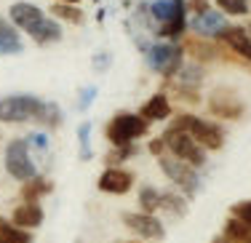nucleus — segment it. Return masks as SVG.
Instances as JSON below:
<instances>
[{
	"mask_svg": "<svg viewBox=\"0 0 251 243\" xmlns=\"http://www.w3.org/2000/svg\"><path fill=\"white\" fill-rule=\"evenodd\" d=\"M0 123H40L56 128L62 123V110L32 94H11L0 99Z\"/></svg>",
	"mask_w": 251,
	"mask_h": 243,
	"instance_id": "obj_1",
	"label": "nucleus"
},
{
	"mask_svg": "<svg viewBox=\"0 0 251 243\" xmlns=\"http://www.w3.org/2000/svg\"><path fill=\"white\" fill-rule=\"evenodd\" d=\"M8 16H11V24L25 29L38 46H51L62 40V24L56 19H51V16H46L32 3H14Z\"/></svg>",
	"mask_w": 251,
	"mask_h": 243,
	"instance_id": "obj_2",
	"label": "nucleus"
},
{
	"mask_svg": "<svg viewBox=\"0 0 251 243\" xmlns=\"http://www.w3.org/2000/svg\"><path fill=\"white\" fill-rule=\"evenodd\" d=\"M150 14L160 24V38L174 40L187 29V0H155L150 5Z\"/></svg>",
	"mask_w": 251,
	"mask_h": 243,
	"instance_id": "obj_3",
	"label": "nucleus"
},
{
	"mask_svg": "<svg viewBox=\"0 0 251 243\" xmlns=\"http://www.w3.org/2000/svg\"><path fill=\"white\" fill-rule=\"evenodd\" d=\"M147 131H150V123L142 115H136V112H118V115L110 118L104 136L112 147H126V145H134L136 139H142Z\"/></svg>",
	"mask_w": 251,
	"mask_h": 243,
	"instance_id": "obj_4",
	"label": "nucleus"
},
{
	"mask_svg": "<svg viewBox=\"0 0 251 243\" xmlns=\"http://www.w3.org/2000/svg\"><path fill=\"white\" fill-rule=\"evenodd\" d=\"M160 139H163V145H166V152H169L171 158H176V161L193 166V169H201V166L206 163V150H203V147L190 134H184V131H179V128L169 126Z\"/></svg>",
	"mask_w": 251,
	"mask_h": 243,
	"instance_id": "obj_5",
	"label": "nucleus"
},
{
	"mask_svg": "<svg viewBox=\"0 0 251 243\" xmlns=\"http://www.w3.org/2000/svg\"><path fill=\"white\" fill-rule=\"evenodd\" d=\"M179 131L190 134L195 142L203 147V150H219L225 145V131L219 123H211V121H203L198 115H176V121L171 123Z\"/></svg>",
	"mask_w": 251,
	"mask_h": 243,
	"instance_id": "obj_6",
	"label": "nucleus"
},
{
	"mask_svg": "<svg viewBox=\"0 0 251 243\" xmlns=\"http://www.w3.org/2000/svg\"><path fill=\"white\" fill-rule=\"evenodd\" d=\"M3 166H5V174L16 182H27V179H32V176H38V166H35L32 155H29L27 139H11L8 145H5Z\"/></svg>",
	"mask_w": 251,
	"mask_h": 243,
	"instance_id": "obj_7",
	"label": "nucleus"
},
{
	"mask_svg": "<svg viewBox=\"0 0 251 243\" xmlns=\"http://www.w3.org/2000/svg\"><path fill=\"white\" fill-rule=\"evenodd\" d=\"M182 59H184V49L176 43H155L147 49V64H150V70H155L163 78H174L182 70Z\"/></svg>",
	"mask_w": 251,
	"mask_h": 243,
	"instance_id": "obj_8",
	"label": "nucleus"
},
{
	"mask_svg": "<svg viewBox=\"0 0 251 243\" xmlns=\"http://www.w3.org/2000/svg\"><path fill=\"white\" fill-rule=\"evenodd\" d=\"M160 163V171H163L166 176H169L174 185L182 190L184 195H195L201 190V176H198V169H193V166L176 161V158H171L169 152H163V155L158 158Z\"/></svg>",
	"mask_w": 251,
	"mask_h": 243,
	"instance_id": "obj_9",
	"label": "nucleus"
},
{
	"mask_svg": "<svg viewBox=\"0 0 251 243\" xmlns=\"http://www.w3.org/2000/svg\"><path fill=\"white\" fill-rule=\"evenodd\" d=\"M123 224L134 235H139L145 241H163V235H166L163 222L155 214H145V211H128V214H123Z\"/></svg>",
	"mask_w": 251,
	"mask_h": 243,
	"instance_id": "obj_10",
	"label": "nucleus"
},
{
	"mask_svg": "<svg viewBox=\"0 0 251 243\" xmlns=\"http://www.w3.org/2000/svg\"><path fill=\"white\" fill-rule=\"evenodd\" d=\"M243 102L230 91V88H217V91L208 97V112L222 121H238L243 115Z\"/></svg>",
	"mask_w": 251,
	"mask_h": 243,
	"instance_id": "obj_11",
	"label": "nucleus"
},
{
	"mask_svg": "<svg viewBox=\"0 0 251 243\" xmlns=\"http://www.w3.org/2000/svg\"><path fill=\"white\" fill-rule=\"evenodd\" d=\"M134 182H136V176L126 169H104L97 179V187H99V193H107V195H126V193H131Z\"/></svg>",
	"mask_w": 251,
	"mask_h": 243,
	"instance_id": "obj_12",
	"label": "nucleus"
},
{
	"mask_svg": "<svg viewBox=\"0 0 251 243\" xmlns=\"http://www.w3.org/2000/svg\"><path fill=\"white\" fill-rule=\"evenodd\" d=\"M11 222H14L16 227L32 233V230H38L40 224L46 222V211H43L40 203H19L14 211H11Z\"/></svg>",
	"mask_w": 251,
	"mask_h": 243,
	"instance_id": "obj_13",
	"label": "nucleus"
},
{
	"mask_svg": "<svg viewBox=\"0 0 251 243\" xmlns=\"http://www.w3.org/2000/svg\"><path fill=\"white\" fill-rule=\"evenodd\" d=\"M219 40H222L232 54H238L241 59L251 62V35L243 27H230L227 24L222 32H219Z\"/></svg>",
	"mask_w": 251,
	"mask_h": 243,
	"instance_id": "obj_14",
	"label": "nucleus"
},
{
	"mask_svg": "<svg viewBox=\"0 0 251 243\" xmlns=\"http://www.w3.org/2000/svg\"><path fill=\"white\" fill-rule=\"evenodd\" d=\"M190 27L195 29V32L201 35V38H219V32L227 27L225 16L219 14V11H201V14L193 16V22H190Z\"/></svg>",
	"mask_w": 251,
	"mask_h": 243,
	"instance_id": "obj_15",
	"label": "nucleus"
},
{
	"mask_svg": "<svg viewBox=\"0 0 251 243\" xmlns=\"http://www.w3.org/2000/svg\"><path fill=\"white\" fill-rule=\"evenodd\" d=\"M22 185H25L19 190V193H22V203H40L46 195L53 193V182L49 179V176H43V174L32 176V179L22 182Z\"/></svg>",
	"mask_w": 251,
	"mask_h": 243,
	"instance_id": "obj_16",
	"label": "nucleus"
},
{
	"mask_svg": "<svg viewBox=\"0 0 251 243\" xmlns=\"http://www.w3.org/2000/svg\"><path fill=\"white\" fill-rule=\"evenodd\" d=\"M139 115L145 118L147 123H155V121H166V118L171 115V102L166 94H155V97H150L145 104H142Z\"/></svg>",
	"mask_w": 251,
	"mask_h": 243,
	"instance_id": "obj_17",
	"label": "nucleus"
},
{
	"mask_svg": "<svg viewBox=\"0 0 251 243\" xmlns=\"http://www.w3.org/2000/svg\"><path fill=\"white\" fill-rule=\"evenodd\" d=\"M22 38L16 32V27L11 24L8 19L0 16V56H14V54H22Z\"/></svg>",
	"mask_w": 251,
	"mask_h": 243,
	"instance_id": "obj_18",
	"label": "nucleus"
},
{
	"mask_svg": "<svg viewBox=\"0 0 251 243\" xmlns=\"http://www.w3.org/2000/svg\"><path fill=\"white\" fill-rule=\"evenodd\" d=\"M0 243H35V235L16 227L11 219L0 217Z\"/></svg>",
	"mask_w": 251,
	"mask_h": 243,
	"instance_id": "obj_19",
	"label": "nucleus"
},
{
	"mask_svg": "<svg viewBox=\"0 0 251 243\" xmlns=\"http://www.w3.org/2000/svg\"><path fill=\"white\" fill-rule=\"evenodd\" d=\"M184 51H187L190 56H195L198 62H211V59H217V46L206 43V40H187L184 43Z\"/></svg>",
	"mask_w": 251,
	"mask_h": 243,
	"instance_id": "obj_20",
	"label": "nucleus"
},
{
	"mask_svg": "<svg viewBox=\"0 0 251 243\" xmlns=\"http://www.w3.org/2000/svg\"><path fill=\"white\" fill-rule=\"evenodd\" d=\"M160 209L163 211H171L174 217H184L187 211V200L176 193H160Z\"/></svg>",
	"mask_w": 251,
	"mask_h": 243,
	"instance_id": "obj_21",
	"label": "nucleus"
},
{
	"mask_svg": "<svg viewBox=\"0 0 251 243\" xmlns=\"http://www.w3.org/2000/svg\"><path fill=\"white\" fill-rule=\"evenodd\" d=\"M53 16H59L62 22H70V24H83V11L77 5H70V3H53L51 8Z\"/></svg>",
	"mask_w": 251,
	"mask_h": 243,
	"instance_id": "obj_22",
	"label": "nucleus"
},
{
	"mask_svg": "<svg viewBox=\"0 0 251 243\" xmlns=\"http://www.w3.org/2000/svg\"><path fill=\"white\" fill-rule=\"evenodd\" d=\"M139 206H142V211H145V214H155V211L160 209V193L152 185L142 187L139 190Z\"/></svg>",
	"mask_w": 251,
	"mask_h": 243,
	"instance_id": "obj_23",
	"label": "nucleus"
},
{
	"mask_svg": "<svg viewBox=\"0 0 251 243\" xmlns=\"http://www.w3.org/2000/svg\"><path fill=\"white\" fill-rule=\"evenodd\" d=\"M136 155V147L134 145H126V147H112L110 152L104 155V163L110 166V169H118L121 163H126L128 158Z\"/></svg>",
	"mask_w": 251,
	"mask_h": 243,
	"instance_id": "obj_24",
	"label": "nucleus"
},
{
	"mask_svg": "<svg viewBox=\"0 0 251 243\" xmlns=\"http://www.w3.org/2000/svg\"><path fill=\"white\" fill-rule=\"evenodd\" d=\"M219 5V11L227 16H246L249 14V0H214Z\"/></svg>",
	"mask_w": 251,
	"mask_h": 243,
	"instance_id": "obj_25",
	"label": "nucleus"
},
{
	"mask_svg": "<svg viewBox=\"0 0 251 243\" xmlns=\"http://www.w3.org/2000/svg\"><path fill=\"white\" fill-rule=\"evenodd\" d=\"M77 142H80V158L83 161H91V123H80L77 128Z\"/></svg>",
	"mask_w": 251,
	"mask_h": 243,
	"instance_id": "obj_26",
	"label": "nucleus"
},
{
	"mask_svg": "<svg viewBox=\"0 0 251 243\" xmlns=\"http://www.w3.org/2000/svg\"><path fill=\"white\" fill-rule=\"evenodd\" d=\"M230 214L251 230V200H241V203H235V206L230 209Z\"/></svg>",
	"mask_w": 251,
	"mask_h": 243,
	"instance_id": "obj_27",
	"label": "nucleus"
},
{
	"mask_svg": "<svg viewBox=\"0 0 251 243\" xmlns=\"http://www.w3.org/2000/svg\"><path fill=\"white\" fill-rule=\"evenodd\" d=\"M27 145L35 147V150H40V152H46L49 150V136H46L43 131H35V134L27 136Z\"/></svg>",
	"mask_w": 251,
	"mask_h": 243,
	"instance_id": "obj_28",
	"label": "nucleus"
},
{
	"mask_svg": "<svg viewBox=\"0 0 251 243\" xmlns=\"http://www.w3.org/2000/svg\"><path fill=\"white\" fill-rule=\"evenodd\" d=\"M94 97H97V88H94V86L83 88V91H80V102H77V104H80V110H88V107H91Z\"/></svg>",
	"mask_w": 251,
	"mask_h": 243,
	"instance_id": "obj_29",
	"label": "nucleus"
},
{
	"mask_svg": "<svg viewBox=\"0 0 251 243\" xmlns=\"http://www.w3.org/2000/svg\"><path fill=\"white\" fill-rule=\"evenodd\" d=\"M150 152H152L155 158H160V155H163V152H166L163 139H152V142H150Z\"/></svg>",
	"mask_w": 251,
	"mask_h": 243,
	"instance_id": "obj_30",
	"label": "nucleus"
},
{
	"mask_svg": "<svg viewBox=\"0 0 251 243\" xmlns=\"http://www.w3.org/2000/svg\"><path fill=\"white\" fill-rule=\"evenodd\" d=\"M56 3H70V5H77L80 0H56Z\"/></svg>",
	"mask_w": 251,
	"mask_h": 243,
	"instance_id": "obj_31",
	"label": "nucleus"
},
{
	"mask_svg": "<svg viewBox=\"0 0 251 243\" xmlns=\"http://www.w3.org/2000/svg\"><path fill=\"white\" fill-rule=\"evenodd\" d=\"M126 243H142V241H126Z\"/></svg>",
	"mask_w": 251,
	"mask_h": 243,
	"instance_id": "obj_32",
	"label": "nucleus"
},
{
	"mask_svg": "<svg viewBox=\"0 0 251 243\" xmlns=\"http://www.w3.org/2000/svg\"><path fill=\"white\" fill-rule=\"evenodd\" d=\"M246 32H249V35H251V24H249V29H246Z\"/></svg>",
	"mask_w": 251,
	"mask_h": 243,
	"instance_id": "obj_33",
	"label": "nucleus"
},
{
	"mask_svg": "<svg viewBox=\"0 0 251 243\" xmlns=\"http://www.w3.org/2000/svg\"><path fill=\"white\" fill-rule=\"evenodd\" d=\"M246 243H251V238H249V241H246Z\"/></svg>",
	"mask_w": 251,
	"mask_h": 243,
	"instance_id": "obj_34",
	"label": "nucleus"
}]
</instances>
